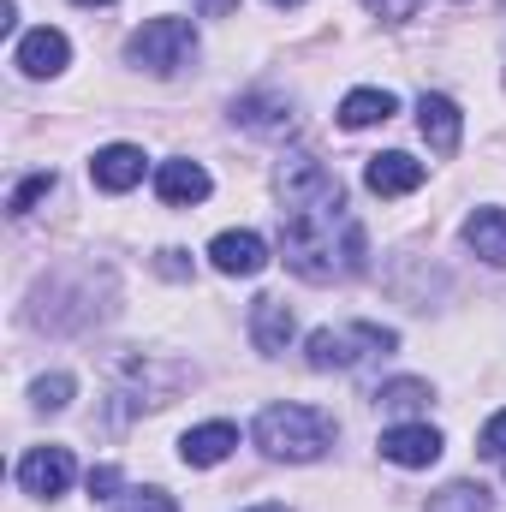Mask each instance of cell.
Segmentation results:
<instances>
[{
    "mask_svg": "<svg viewBox=\"0 0 506 512\" xmlns=\"http://www.w3.org/2000/svg\"><path fill=\"white\" fill-rule=\"evenodd\" d=\"M12 66H18L24 78H60V72L72 66V42H66V30H54V24L24 30L18 48H12Z\"/></svg>",
    "mask_w": 506,
    "mask_h": 512,
    "instance_id": "obj_7",
    "label": "cell"
},
{
    "mask_svg": "<svg viewBox=\"0 0 506 512\" xmlns=\"http://www.w3.org/2000/svg\"><path fill=\"white\" fill-rule=\"evenodd\" d=\"M274 191H280V256L298 280L328 286V280H352L370 262L364 221L346 209V185L328 173V161L292 149L274 173Z\"/></svg>",
    "mask_w": 506,
    "mask_h": 512,
    "instance_id": "obj_1",
    "label": "cell"
},
{
    "mask_svg": "<svg viewBox=\"0 0 506 512\" xmlns=\"http://www.w3.org/2000/svg\"><path fill=\"white\" fill-rule=\"evenodd\" d=\"M78 6H114V0H78Z\"/></svg>",
    "mask_w": 506,
    "mask_h": 512,
    "instance_id": "obj_29",
    "label": "cell"
},
{
    "mask_svg": "<svg viewBox=\"0 0 506 512\" xmlns=\"http://www.w3.org/2000/svg\"><path fill=\"white\" fill-rule=\"evenodd\" d=\"M376 411H393V417H411V411H423L435 393H429V382H417V376H399V382H381L376 393Z\"/></svg>",
    "mask_w": 506,
    "mask_h": 512,
    "instance_id": "obj_19",
    "label": "cell"
},
{
    "mask_svg": "<svg viewBox=\"0 0 506 512\" xmlns=\"http://www.w3.org/2000/svg\"><path fill=\"white\" fill-rule=\"evenodd\" d=\"M191 60H197V24L191 18H149L143 30H131L126 42V66L155 72V78H173Z\"/></svg>",
    "mask_w": 506,
    "mask_h": 512,
    "instance_id": "obj_4",
    "label": "cell"
},
{
    "mask_svg": "<svg viewBox=\"0 0 506 512\" xmlns=\"http://www.w3.org/2000/svg\"><path fill=\"white\" fill-rule=\"evenodd\" d=\"M72 477H78V465H72V453H66V447H30V453L18 459V489H24V495H36V501L66 495V489H72Z\"/></svg>",
    "mask_w": 506,
    "mask_h": 512,
    "instance_id": "obj_8",
    "label": "cell"
},
{
    "mask_svg": "<svg viewBox=\"0 0 506 512\" xmlns=\"http://www.w3.org/2000/svg\"><path fill=\"white\" fill-rule=\"evenodd\" d=\"M376 447H381V459H387V465L429 471V465L441 459V447H447V441H441V429H435V423H387Z\"/></svg>",
    "mask_w": 506,
    "mask_h": 512,
    "instance_id": "obj_6",
    "label": "cell"
},
{
    "mask_svg": "<svg viewBox=\"0 0 506 512\" xmlns=\"http://www.w3.org/2000/svg\"><path fill=\"white\" fill-rule=\"evenodd\" d=\"M364 6H370V12H381V18H393V24H399V18H417V6H423V0H364Z\"/></svg>",
    "mask_w": 506,
    "mask_h": 512,
    "instance_id": "obj_26",
    "label": "cell"
},
{
    "mask_svg": "<svg viewBox=\"0 0 506 512\" xmlns=\"http://www.w3.org/2000/svg\"><path fill=\"white\" fill-rule=\"evenodd\" d=\"M90 179H96V191H131L137 179H143V149L137 143H108V149H96L90 155Z\"/></svg>",
    "mask_w": 506,
    "mask_h": 512,
    "instance_id": "obj_15",
    "label": "cell"
},
{
    "mask_svg": "<svg viewBox=\"0 0 506 512\" xmlns=\"http://www.w3.org/2000/svg\"><path fill=\"white\" fill-rule=\"evenodd\" d=\"M399 114V96L393 90H352L340 102V126L346 131H364V126H387Z\"/></svg>",
    "mask_w": 506,
    "mask_h": 512,
    "instance_id": "obj_18",
    "label": "cell"
},
{
    "mask_svg": "<svg viewBox=\"0 0 506 512\" xmlns=\"http://www.w3.org/2000/svg\"><path fill=\"white\" fill-rule=\"evenodd\" d=\"M233 447H239V429H233V423H197V429H185V435H179V459H185V465H197V471L221 465Z\"/></svg>",
    "mask_w": 506,
    "mask_h": 512,
    "instance_id": "obj_16",
    "label": "cell"
},
{
    "mask_svg": "<svg viewBox=\"0 0 506 512\" xmlns=\"http://www.w3.org/2000/svg\"><path fill=\"white\" fill-rule=\"evenodd\" d=\"M245 512H286V507H274V501H262V507H245Z\"/></svg>",
    "mask_w": 506,
    "mask_h": 512,
    "instance_id": "obj_28",
    "label": "cell"
},
{
    "mask_svg": "<svg viewBox=\"0 0 506 512\" xmlns=\"http://www.w3.org/2000/svg\"><path fill=\"white\" fill-rule=\"evenodd\" d=\"M209 191H215V179H209V167L191 161V155H173V161L155 167V197H161L167 209H197Z\"/></svg>",
    "mask_w": 506,
    "mask_h": 512,
    "instance_id": "obj_9",
    "label": "cell"
},
{
    "mask_svg": "<svg viewBox=\"0 0 506 512\" xmlns=\"http://www.w3.org/2000/svg\"><path fill=\"white\" fill-rule=\"evenodd\" d=\"M256 447L268 453V459H286V465H310V459H322L328 447H334V417L328 411H316V405H262L256 411Z\"/></svg>",
    "mask_w": 506,
    "mask_h": 512,
    "instance_id": "obj_2",
    "label": "cell"
},
{
    "mask_svg": "<svg viewBox=\"0 0 506 512\" xmlns=\"http://www.w3.org/2000/svg\"><path fill=\"white\" fill-rule=\"evenodd\" d=\"M465 251H477L489 268H506V209H471L465 215Z\"/></svg>",
    "mask_w": 506,
    "mask_h": 512,
    "instance_id": "obj_17",
    "label": "cell"
},
{
    "mask_svg": "<svg viewBox=\"0 0 506 512\" xmlns=\"http://www.w3.org/2000/svg\"><path fill=\"white\" fill-rule=\"evenodd\" d=\"M292 334H298V322H292V304L262 292V298L251 304V340H256V352H262V358H280V352L292 346Z\"/></svg>",
    "mask_w": 506,
    "mask_h": 512,
    "instance_id": "obj_14",
    "label": "cell"
},
{
    "mask_svg": "<svg viewBox=\"0 0 506 512\" xmlns=\"http://www.w3.org/2000/svg\"><path fill=\"white\" fill-rule=\"evenodd\" d=\"M423 179H429V167L411 161L405 149H387V155H370V161H364V185H370L376 197H411Z\"/></svg>",
    "mask_w": 506,
    "mask_h": 512,
    "instance_id": "obj_11",
    "label": "cell"
},
{
    "mask_svg": "<svg viewBox=\"0 0 506 512\" xmlns=\"http://www.w3.org/2000/svg\"><path fill=\"white\" fill-rule=\"evenodd\" d=\"M268 6H304V0H268Z\"/></svg>",
    "mask_w": 506,
    "mask_h": 512,
    "instance_id": "obj_30",
    "label": "cell"
},
{
    "mask_svg": "<svg viewBox=\"0 0 506 512\" xmlns=\"http://www.w3.org/2000/svg\"><path fill=\"white\" fill-rule=\"evenodd\" d=\"M90 501H120V465H96L90 471Z\"/></svg>",
    "mask_w": 506,
    "mask_h": 512,
    "instance_id": "obj_24",
    "label": "cell"
},
{
    "mask_svg": "<svg viewBox=\"0 0 506 512\" xmlns=\"http://www.w3.org/2000/svg\"><path fill=\"white\" fill-rule=\"evenodd\" d=\"M399 346V334L393 328H381V322H346V328H316L310 340H304V364L310 370H358V364H370V358H387Z\"/></svg>",
    "mask_w": 506,
    "mask_h": 512,
    "instance_id": "obj_3",
    "label": "cell"
},
{
    "mask_svg": "<svg viewBox=\"0 0 506 512\" xmlns=\"http://www.w3.org/2000/svg\"><path fill=\"white\" fill-rule=\"evenodd\" d=\"M489 489L483 483H447L441 495H429V512H489Z\"/></svg>",
    "mask_w": 506,
    "mask_h": 512,
    "instance_id": "obj_20",
    "label": "cell"
},
{
    "mask_svg": "<svg viewBox=\"0 0 506 512\" xmlns=\"http://www.w3.org/2000/svg\"><path fill=\"white\" fill-rule=\"evenodd\" d=\"M233 120L256 137H280V131L298 126V114H292V96H280V90H251V96H239L233 102Z\"/></svg>",
    "mask_w": 506,
    "mask_h": 512,
    "instance_id": "obj_12",
    "label": "cell"
},
{
    "mask_svg": "<svg viewBox=\"0 0 506 512\" xmlns=\"http://www.w3.org/2000/svg\"><path fill=\"white\" fill-rule=\"evenodd\" d=\"M30 399H36V411H66L72 405V376H42V382L30 387Z\"/></svg>",
    "mask_w": 506,
    "mask_h": 512,
    "instance_id": "obj_22",
    "label": "cell"
},
{
    "mask_svg": "<svg viewBox=\"0 0 506 512\" xmlns=\"http://www.w3.org/2000/svg\"><path fill=\"white\" fill-rule=\"evenodd\" d=\"M114 382H120L114 399H126V411H137V405H167L173 387L191 382V370L185 364H155V358H120Z\"/></svg>",
    "mask_w": 506,
    "mask_h": 512,
    "instance_id": "obj_5",
    "label": "cell"
},
{
    "mask_svg": "<svg viewBox=\"0 0 506 512\" xmlns=\"http://www.w3.org/2000/svg\"><path fill=\"white\" fill-rule=\"evenodd\" d=\"M209 262H215L221 274H233V280H251V274L268 268V245H262V233H251V227H239V233H215Z\"/></svg>",
    "mask_w": 506,
    "mask_h": 512,
    "instance_id": "obj_13",
    "label": "cell"
},
{
    "mask_svg": "<svg viewBox=\"0 0 506 512\" xmlns=\"http://www.w3.org/2000/svg\"><path fill=\"white\" fill-rule=\"evenodd\" d=\"M161 274H167V280H185V274H191L185 251H161Z\"/></svg>",
    "mask_w": 506,
    "mask_h": 512,
    "instance_id": "obj_27",
    "label": "cell"
},
{
    "mask_svg": "<svg viewBox=\"0 0 506 512\" xmlns=\"http://www.w3.org/2000/svg\"><path fill=\"white\" fill-rule=\"evenodd\" d=\"M417 131H423V143H429V155H459V137H465V120H459V108H453V96H417Z\"/></svg>",
    "mask_w": 506,
    "mask_h": 512,
    "instance_id": "obj_10",
    "label": "cell"
},
{
    "mask_svg": "<svg viewBox=\"0 0 506 512\" xmlns=\"http://www.w3.org/2000/svg\"><path fill=\"white\" fill-rule=\"evenodd\" d=\"M477 447H483L489 459H506V411H495V417L483 423V435H477Z\"/></svg>",
    "mask_w": 506,
    "mask_h": 512,
    "instance_id": "obj_25",
    "label": "cell"
},
{
    "mask_svg": "<svg viewBox=\"0 0 506 512\" xmlns=\"http://www.w3.org/2000/svg\"><path fill=\"white\" fill-rule=\"evenodd\" d=\"M54 185H60V179H54V167H42V173H30V179L12 191V203H6V209H12V215H30L42 197H54Z\"/></svg>",
    "mask_w": 506,
    "mask_h": 512,
    "instance_id": "obj_21",
    "label": "cell"
},
{
    "mask_svg": "<svg viewBox=\"0 0 506 512\" xmlns=\"http://www.w3.org/2000/svg\"><path fill=\"white\" fill-rule=\"evenodd\" d=\"M114 512H179V507H173L167 489H131V495H120V507Z\"/></svg>",
    "mask_w": 506,
    "mask_h": 512,
    "instance_id": "obj_23",
    "label": "cell"
}]
</instances>
